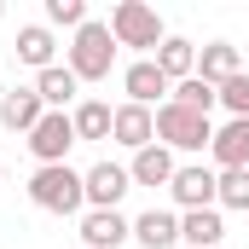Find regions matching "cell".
Returning <instances> with one entry per match:
<instances>
[{"label":"cell","mask_w":249,"mask_h":249,"mask_svg":"<svg viewBox=\"0 0 249 249\" xmlns=\"http://www.w3.org/2000/svg\"><path fill=\"white\" fill-rule=\"evenodd\" d=\"M110 64H116V35H110V23H81L75 29V41H70V75L75 81H105L110 75Z\"/></svg>","instance_id":"6da1fadb"},{"label":"cell","mask_w":249,"mask_h":249,"mask_svg":"<svg viewBox=\"0 0 249 249\" xmlns=\"http://www.w3.org/2000/svg\"><path fill=\"white\" fill-rule=\"evenodd\" d=\"M29 197H35V209H47V214H75V209L87 203V186H81V174H75L70 162H53V168H35V174H29Z\"/></svg>","instance_id":"7a4b0ae2"},{"label":"cell","mask_w":249,"mask_h":249,"mask_svg":"<svg viewBox=\"0 0 249 249\" xmlns=\"http://www.w3.org/2000/svg\"><path fill=\"white\" fill-rule=\"evenodd\" d=\"M110 35H116V47H133V53H157V47L168 41L157 6H145V0H122V6L110 12Z\"/></svg>","instance_id":"3957f363"},{"label":"cell","mask_w":249,"mask_h":249,"mask_svg":"<svg viewBox=\"0 0 249 249\" xmlns=\"http://www.w3.org/2000/svg\"><path fill=\"white\" fill-rule=\"evenodd\" d=\"M157 139L174 145V151H209L214 145V122L197 116V110H180V105H162L157 110Z\"/></svg>","instance_id":"277c9868"},{"label":"cell","mask_w":249,"mask_h":249,"mask_svg":"<svg viewBox=\"0 0 249 249\" xmlns=\"http://www.w3.org/2000/svg\"><path fill=\"white\" fill-rule=\"evenodd\" d=\"M70 145H75V122H70V110H47V116L35 122V133H29V151L41 157V168L64 162Z\"/></svg>","instance_id":"5b68a950"},{"label":"cell","mask_w":249,"mask_h":249,"mask_svg":"<svg viewBox=\"0 0 249 249\" xmlns=\"http://www.w3.org/2000/svg\"><path fill=\"white\" fill-rule=\"evenodd\" d=\"M122 87H127V105H139V110H162V99L174 93V81L157 70V58H139V64H127L122 70Z\"/></svg>","instance_id":"8992f818"},{"label":"cell","mask_w":249,"mask_h":249,"mask_svg":"<svg viewBox=\"0 0 249 249\" xmlns=\"http://www.w3.org/2000/svg\"><path fill=\"white\" fill-rule=\"evenodd\" d=\"M168 191H174V203L180 209H214V191H220V174H209V168H174V180H168Z\"/></svg>","instance_id":"52a82bcc"},{"label":"cell","mask_w":249,"mask_h":249,"mask_svg":"<svg viewBox=\"0 0 249 249\" xmlns=\"http://www.w3.org/2000/svg\"><path fill=\"white\" fill-rule=\"evenodd\" d=\"M81 186H87V203H93V209H116V203H122V191L133 186V174L116 168V162H93V168L81 174Z\"/></svg>","instance_id":"ba28073f"},{"label":"cell","mask_w":249,"mask_h":249,"mask_svg":"<svg viewBox=\"0 0 249 249\" xmlns=\"http://www.w3.org/2000/svg\"><path fill=\"white\" fill-rule=\"evenodd\" d=\"M133 238V220H122L116 209H93V214H81V244L87 249H116Z\"/></svg>","instance_id":"9c48e42d"},{"label":"cell","mask_w":249,"mask_h":249,"mask_svg":"<svg viewBox=\"0 0 249 249\" xmlns=\"http://www.w3.org/2000/svg\"><path fill=\"white\" fill-rule=\"evenodd\" d=\"M41 116H47V105H41V93H35V87H12V93L0 99V122L12 127V133H35Z\"/></svg>","instance_id":"30bf717a"},{"label":"cell","mask_w":249,"mask_h":249,"mask_svg":"<svg viewBox=\"0 0 249 249\" xmlns=\"http://www.w3.org/2000/svg\"><path fill=\"white\" fill-rule=\"evenodd\" d=\"M110 139L127 145V151H145V145H157V116L139 110V105H122V110H116V127H110Z\"/></svg>","instance_id":"8fae6325"},{"label":"cell","mask_w":249,"mask_h":249,"mask_svg":"<svg viewBox=\"0 0 249 249\" xmlns=\"http://www.w3.org/2000/svg\"><path fill=\"white\" fill-rule=\"evenodd\" d=\"M209 151H214L220 168H249V122L232 116L226 127H214V145H209Z\"/></svg>","instance_id":"7c38bea8"},{"label":"cell","mask_w":249,"mask_h":249,"mask_svg":"<svg viewBox=\"0 0 249 249\" xmlns=\"http://www.w3.org/2000/svg\"><path fill=\"white\" fill-rule=\"evenodd\" d=\"M220 238H226L220 209H191V214H180V244H191V249H220Z\"/></svg>","instance_id":"4fadbf2b"},{"label":"cell","mask_w":249,"mask_h":249,"mask_svg":"<svg viewBox=\"0 0 249 249\" xmlns=\"http://www.w3.org/2000/svg\"><path fill=\"white\" fill-rule=\"evenodd\" d=\"M133 186H168L174 180V157H168V145H145V151H133Z\"/></svg>","instance_id":"5bb4252c"},{"label":"cell","mask_w":249,"mask_h":249,"mask_svg":"<svg viewBox=\"0 0 249 249\" xmlns=\"http://www.w3.org/2000/svg\"><path fill=\"white\" fill-rule=\"evenodd\" d=\"M133 238H139L145 249H174L180 244V220H174L168 209H151V214L133 220Z\"/></svg>","instance_id":"9a60e30c"},{"label":"cell","mask_w":249,"mask_h":249,"mask_svg":"<svg viewBox=\"0 0 249 249\" xmlns=\"http://www.w3.org/2000/svg\"><path fill=\"white\" fill-rule=\"evenodd\" d=\"M238 70H244V64H238V47H232V41H209V47L197 53V75H203V81H214V87H220V81H232Z\"/></svg>","instance_id":"2e32d148"},{"label":"cell","mask_w":249,"mask_h":249,"mask_svg":"<svg viewBox=\"0 0 249 249\" xmlns=\"http://www.w3.org/2000/svg\"><path fill=\"white\" fill-rule=\"evenodd\" d=\"M168 105H180V110H197V116H209V110L220 105V87H214V81H203V75H186V81H174Z\"/></svg>","instance_id":"e0dca14e"},{"label":"cell","mask_w":249,"mask_h":249,"mask_svg":"<svg viewBox=\"0 0 249 249\" xmlns=\"http://www.w3.org/2000/svg\"><path fill=\"white\" fill-rule=\"evenodd\" d=\"M75 87H81V81L70 75V64H53V70H41V75H35V93H41V105H47V110H64V105L75 99Z\"/></svg>","instance_id":"ac0fdd59"},{"label":"cell","mask_w":249,"mask_h":249,"mask_svg":"<svg viewBox=\"0 0 249 249\" xmlns=\"http://www.w3.org/2000/svg\"><path fill=\"white\" fill-rule=\"evenodd\" d=\"M157 70H162L168 81H186V75H197V47H191V41H180V35H168V41L157 47Z\"/></svg>","instance_id":"d6986e66"},{"label":"cell","mask_w":249,"mask_h":249,"mask_svg":"<svg viewBox=\"0 0 249 249\" xmlns=\"http://www.w3.org/2000/svg\"><path fill=\"white\" fill-rule=\"evenodd\" d=\"M18 58L29 70H53V29L47 23H23L18 29Z\"/></svg>","instance_id":"ffe728a7"},{"label":"cell","mask_w":249,"mask_h":249,"mask_svg":"<svg viewBox=\"0 0 249 249\" xmlns=\"http://www.w3.org/2000/svg\"><path fill=\"white\" fill-rule=\"evenodd\" d=\"M75 139H110V127H116V110L110 105H99V99H87V105H75Z\"/></svg>","instance_id":"44dd1931"},{"label":"cell","mask_w":249,"mask_h":249,"mask_svg":"<svg viewBox=\"0 0 249 249\" xmlns=\"http://www.w3.org/2000/svg\"><path fill=\"white\" fill-rule=\"evenodd\" d=\"M214 203H220V209H249V168H220Z\"/></svg>","instance_id":"7402d4cb"},{"label":"cell","mask_w":249,"mask_h":249,"mask_svg":"<svg viewBox=\"0 0 249 249\" xmlns=\"http://www.w3.org/2000/svg\"><path fill=\"white\" fill-rule=\"evenodd\" d=\"M220 105H226L232 116H244V122H249V70H238L232 81H220Z\"/></svg>","instance_id":"603a6c76"},{"label":"cell","mask_w":249,"mask_h":249,"mask_svg":"<svg viewBox=\"0 0 249 249\" xmlns=\"http://www.w3.org/2000/svg\"><path fill=\"white\" fill-rule=\"evenodd\" d=\"M47 23L81 29V23H87V0H47Z\"/></svg>","instance_id":"cb8c5ba5"},{"label":"cell","mask_w":249,"mask_h":249,"mask_svg":"<svg viewBox=\"0 0 249 249\" xmlns=\"http://www.w3.org/2000/svg\"><path fill=\"white\" fill-rule=\"evenodd\" d=\"M0 18H6V6H0Z\"/></svg>","instance_id":"d4e9b609"},{"label":"cell","mask_w":249,"mask_h":249,"mask_svg":"<svg viewBox=\"0 0 249 249\" xmlns=\"http://www.w3.org/2000/svg\"><path fill=\"white\" fill-rule=\"evenodd\" d=\"M0 180H6V168H0Z\"/></svg>","instance_id":"484cf974"},{"label":"cell","mask_w":249,"mask_h":249,"mask_svg":"<svg viewBox=\"0 0 249 249\" xmlns=\"http://www.w3.org/2000/svg\"><path fill=\"white\" fill-rule=\"evenodd\" d=\"M220 249H226V244H220Z\"/></svg>","instance_id":"4316f807"}]
</instances>
